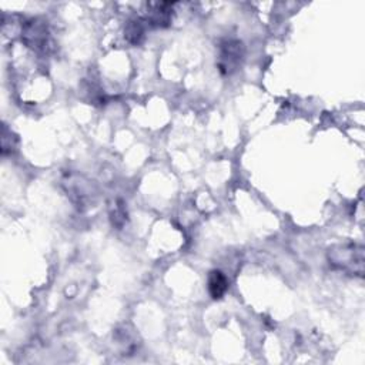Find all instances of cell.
Segmentation results:
<instances>
[{"instance_id": "6da1fadb", "label": "cell", "mask_w": 365, "mask_h": 365, "mask_svg": "<svg viewBox=\"0 0 365 365\" xmlns=\"http://www.w3.org/2000/svg\"><path fill=\"white\" fill-rule=\"evenodd\" d=\"M328 261L335 268L348 275L362 277L365 264V248L362 244L344 242L328 250Z\"/></svg>"}, {"instance_id": "7a4b0ae2", "label": "cell", "mask_w": 365, "mask_h": 365, "mask_svg": "<svg viewBox=\"0 0 365 365\" xmlns=\"http://www.w3.org/2000/svg\"><path fill=\"white\" fill-rule=\"evenodd\" d=\"M23 41L38 53H48L51 50V37L46 21L40 19H29L21 27Z\"/></svg>"}, {"instance_id": "3957f363", "label": "cell", "mask_w": 365, "mask_h": 365, "mask_svg": "<svg viewBox=\"0 0 365 365\" xmlns=\"http://www.w3.org/2000/svg\"><path fill=\"white\" fill-rule=\"evenodd\" d=\"M244 58V44L235 38L222 40L218 46L217 67L221 74L230 76L241 66Z\"/></svg>"}, {"instance_id": "277c9868", "label": "cell", "mask_w": 365, "mask_h": 365, "mask_svg": "<svg viewBox=\"0 0 365 365\" xmlns=\"http://www.w3.org/2000/svg\"><path fill=\"white\" fill-rule=\"evenodd\" d=\"M63 185L67 195L77 207H90V204L94 202L96 194L91 188V182L86 181L83 177L67 174L63 180Z\"/></svg>"}, {"instance_id": "5b68a950", "label": "cell", "mask_w": 365, "mask_h": 365, "mask_svg": "<svg viewBox=\"0 0 365 365\" xmlns=\"http://www.w3.org/2000/svg\"><path fill=\"white\" fill-rule=\"evenodd\" d=\"M173 4L168 1H157L147 3V9L144 11V21L154 27H167L171 21Z\"/></svg>"}, {"instance_id": "8992f818", "label": "cell", "mask_w": 365, "mask_h": 365, "mask_svg": "<svg viewBox=\"0 0 365 365\" xmlns=\"http://www.w3.org/2000/svg\"><path fill=\"white\" fill-rule=\"evenodd\" d=\"M144 19L141 17H135V19H130L125 26H124V38L130 43V44H140L144 40L145 36V26H144Z\"/></svg>"}, {"instance_id": "52a82bcc", "label": "cell", "mask_w": 365, "mask_h": 365, "mask_svg": "<svg viewBox=\"0 0 365 365\" xmlns=\"http://www.w3.org/2000/svg\"><path fill=\"white\" fill-rule=\"evenodd\" d=\"M228 289V279L220 269H212L208 274V292L212 299H220Z\"/></svg>"}, {"instance_id": "ba28073f", "label": "cell", "mask_w": 365, "mask_h": 365, "mask_svg": "<svg viewBox=\"0 0 365 365\" xmlns=\"http://www.w3.org/2000/svg\"><path fill=\"white\" fill-rule=\"evenodd\" d=\"M108 214L111 224L117 228H121L127 222V210L121 200H114L108 207Z\"/></svg>"}]
</instances>
